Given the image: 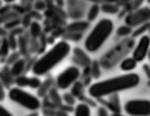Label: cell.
Instances as JSON below:
<instances>
[{"instance_id":"obj_7","label":"cell","mask_w":150,"mask_h":116,"mask_svg":"<svg viewBox=\"0 0 150 116\" xmlns=\"http://www.w3.org/2000/svg\"><path fill=\"white\" fill-rule=\"evenodd\" d=\"M150 21V7H141L134 9L125 17V24L129 27H141Z\"/></svg>"},{"instance_id":"obj_12","label":"cell","mask_w":150,"mask_h":116,"mask_svg":"<svg viewBox=\"0 0 150 116\" xmlns=\"http://www.w3.org/2000/svg\"><path fill=\"white\" fill-rule=\"evenodd\" d=\"M73 116H92V111H91V105L86 103H80L74 107L73 111Z\"/></svg>"},{"instance_id":"obj_32","label":"cell","mask_w":150,"mask_h":116,"mask_svg":"<svg viewBox=\"0 0 150 116\" xmlns=\"http://www.w3.org/2000/svg\"><path fill=\"white\" fill-rule=\"evenodd\" d=\"M121 1H124V3H126V1H130V0H121Z\"/></svg>"},{"instance_id":"obj_28","label":"cell","mask_w":150,"mask_h":116,"mask_svg":"<svg viewBox=\"0 0 150 116\" xmlns=\"http://www.w3.org/2000/svg\"><path fill=\"white\" fill-rule=\"evenodd\" d=\"M105 3H112V4H116L118 3V1H121V0H104Z\"/></svg>"},{"instance_id":"obj_33","label":"cell","mask_w":150,"mask_h":116,"mask_svg":"<svg viewBox=\"0 0 150 116\" xmlns=\"http://www.w3.org/2000/svg\"><path fill=\"white\" fill-rule=\"evenodd\" d=\"M149 35H150V21H149Z\"/></svg>"},{"instance_id":"obj_19","label":"cell","mask_w":150,"mask_h":116,"mask_svg":"<svg viewBox=\"0 0 150 116\" xmlns=\"http://www.w3.org/2000/svg\"><path fill=\"white\" fill-rule=\"evenodd\" d=\"M62 99H64V102L67 103V105H74V103H76V96L74 95H71V94H64V96H62Z\"/></svg>"},{"instance_id":"obj_11","label":"cell","mask_w":150,"mask_h":116,"mask_svg":"<svg viewBox=\"0 0 150 116\" xmlns=\"http://www.w3.org/2000/svg\"><path fill=\"white\" fill-rule=\"evenodd\" d=\"M89 28V21H82V20H77V21L71 23L68 27H67V31L73 34V32H84L85 29Z\"/></svg>"},{"instance_id":"obj_22","label":"cell","mask_w":150,"mask_h":116,"mask_svg":"<svg viewBox=\"0 0 150 116\" xmlns=\"http://www.w3.org/2000/svg\"><path fill=\"white\" fill-rule=\"evenodd\" d=\"M49 96H51V99H53L57 104H60V103H61V99H60V97H57L56 90H51V91H49Z\"/></svg>"},{"instance_id":"obj_27","label":"cell","mask_w":150,"mask_h":116,"mask_svg":"<svg viewBox=\"0 0 150 116\" xmlns=\"http://www.w3.org/2000/svg\"><path fill=\"white\" fill-rule=\"evenodd\" d=\"M1 95H0V100H3L4 99V96H6V94H4V84H1Z\"/></svg>"},{"instance_id":"obj_16","label":"cell","mask_w":150,"mask_h":116,"mask_svg":"<svg viewBox=\"0 0 150 116\" xmlns=\"http://www.w3.org/2000/svg\"><path fill=\"white\" fill-rule=\"evenodd\" d=\"M9 42L8 39H1V48H0V52H1V59H6V56H8L9 54Z\"/></svg>"},{"instance_id":"obj_29","label":"cell","mask_w":150,"mask_h":116,"mask_svg":"<svg viewBox=\"0 0 150 116\" xmlns=\"http://www.w3.org/2000/svg\"><path fill=\"white\" fill-rule=\"evenodd\" d=\"M28 116H39V112H37V111L36 112H32V113H29Z\"/></svg>"},{"instance_id":"obj_10","label":"cell","mask_w":150,"mask_h":116,"mask_svg":"<svg viewBox=\"0 0 150 116\" xmlns=\"http://www.w3.org/2000/svg\"><path fill=\"white\" fill-rule=\"evenodd\" d=\"M137 60L134 59L133 56L130 57H126V59H124L121 63H120V69L124 72H126V74H129V72H133L134 69L137 68Z\"/></svg>"},{"instance_id":"obj_14","label":"cell","mask_w":150,"mask_h":116,"mask_svg":"<svg viewBox=\"0 0 150 116\" xmlns=\"http://www.w3.org/2000/svg\"><path fill=\"white\" fill-rule=\"evenodd\" d=\"M118 6L117 4H112V3H105L101 6V11L105 12V14H109V15H113L118 12Z\"/></svg>"},{"instance_id":"obj_20","label":"cell","mask_w":150,"mask_h":116,"mask_svg":"<svg viewBox=\"0 0 150 116\" xmlns=\"http://www.w3.org/2000/svg\"><path fill=\"white\" fill-rule=\"evenodd\" d=\"M40 26H39V23H33L31 26V34H32V36L33 37H37L40 35Z\"/></svg>"},{"instance_id":"obj_17","label":"cell","mask_w":150,"mask_h":116,"mask_svg":"<svg viewBox=\"0 0 150 116\" xmlns=\"http://www.w3.org/2000/svg\"><path fill=\"white\" fill-rule=\"evenodd\" d=\"M133 34V28L132 27H129V26H121L118 29H117V35L118 36H127V35H132Z\"/></svg>"},{"instance_id":"obj_36","label":"cell","mask_w":150,"mask_h":116,"mask_svg":"<svg viewBox=\"0 0 150 116\" xmlns=\"http://www.w3.org/2000/svg\"><path fill=\"white\" fill-rule=\"evenodd\" d=\"M147 85H150V82H149V83H147Z\"/></svg>"},{"instance_id":"obj_15","label":"cell","mask_w":150,"mask_h":116,"mask_svg":"<svg viewBox=\"0 0 150 116\" xmlns=\"http://www.w3.org/2000/svg\"><path fill=\"white\" fill-rule=\"evenodd\" d=\"M100 11H101V7L98 4H93V6L89 8V12H88V21H92L94 20L97 16H98Z\"/></svg>"},{"instance_id":"obj_24","label":"cell","mask_w":150,"mask_h":116,"mask_svg":"<svg viewBox=\"0 0 150 116\" xmlns=\"http://www.w3.org/2000/svg\"><path fill=\"white\" fill-rule=\"evenodd\" d=\"M0 116H13V115H12V113L9 112L6 107H3V105H1V107H0Z\"/></svg>"},{"instance_id":"obj_4","label":"cell","mask_w":150,"mask_h":116,"mask_svg":"<svg viewBox=\"0 0 150 116\" xmlns=\"http://www.w3.org/2000/svg\"><path fill=\"white\" fill-rule=\"evenodd\" d=\"M8 97L11 102L19 104L20 107L25 108V110L31 111V112H36L41 107V102H40L39 96L31 94L24 88L20 87H12L8 91Z\"/></svg>"},{"instance_id":"obj_3","label":"cell","mask_w":150,"mask_h":116,"mask_svg":"<svg viewBox=\"0 0 150 116\" xmlns=\"http://www.w3.org/2000/svg\"><path fill=\"white\" fill-rule=\"evenodd\" d=\"M113 31H114V23L112 19L102 17L101 20H98L92 28V31L88 34V36L85 37L84 47L86 49V52H89V54L97 52L106 43V40L110 37Z\"/></svg>"},{"instance_id":"obj_26","label":"cell","mask_w":150,"mask_h":116,"mask_svg":"<svg viewBox=\"0 0 150 116\" xmlns=\"http://www.w3.org/2000/svg\"><path fill=\"white\" fill-rule=\"evenodd\" d=\"M17 60H20V59H19V54H17V52H16V54H13L12 56H9V57H8V63H11V64L16 63Z\"/></svg>"},{"instance_id":"obj_8","label":"cell","mask_w":150,"mask_h":116,"mask_svg":"<svg viewBox=\"0 0 150 116\" xmlns=\"http://www.w3.org/2000/svg\"><path fill=\"white\" fill-rule=\"evenodd\" d=\"M149 52H150V35H144V36H141L138 39L133 52H132V56L138 63H141L149 56Z\"/></svg>"},{"instance_id":"obj_34","label":"cell","mask_w":150,"mask_h":116,"mask_svg":"<svg viewBox=\"0 0 150 116\" xmlns=\"http://www.w3.org/2000/svg\"><path fill=\"white\" fill-rule=\"evenodd\" d=\"M147 57H149V62H150V52H149V56H147Z\"/></svg>"},{"instance_id":"obj_1","label":"cell","mask_w":150,"mask_h":116,"mask_svg":"<svg viewBox=\"0 0 150 116\" xmlns=\"http://www.w3.org/2000/svg\"><path fill=\"white\" fill-rule=\"evenodd\" d=\"M141 83V77L138 74H122L118 76H113L105 80H98V82L91 84L88 88V95L92 99H102L105 96H112L122 91H127L132 88L138 87Z\"/></svg>"},{"instance_id":"obj_30","label":"cell","mask_w":150,"mask_h":116,"mask_svg":"<svg viewBox=\"0 0 150 116\" xmlns=\"http://www.w3.org/2000/svg\"><path fill=\"white\" fill-rule=\"evenodd\" d=\"M110 116H124V115H122L121 112H117V113H112Z\"/></svg>"},{"instance_id":"obj_2","label":"cell","mask_w":150,"mask_h":116,"mask_svg":"<svg viewBox=\"0 0 150 116\" xmlns=\"http://www.w3.org/2000/svg\"><path fill=\"white\" fill-rule=\"evenodd\" d=\"M72 48L67 40H60L45 51L32 65V74L35 76H42L51 72L71 54Z\"/></svg>"},{"instance_id":"obj_5","label":"cell","mask_w":150,"mask_h":116,"mask_svg":"<svg viewBox=\"0 0 150 116\" xmlns=\"http://www.w3.org/2000/svg\"><path fill=\"white\" fill-rule=\"evenodd\" d=\"M81 71L76 65H71V67L65 68L62 72H60L56 77V85L59 90H68V88L73 87L80 79Z\"/></svg>"},{"instance_id":"obj_6","label":"cell","mask_w":150,"mask_h":116,"mask_svg":"<svg viewBox=\"0 0 150 116\" xmlns=\"http://www.w3.org/2000/svg\"><path fill=\"white\" fill-rule=\"evenodd\" d=\"M124 111L127 116H150V100L130 99L125 103Z\"/></svg>"},{"instance_id":"obj_13","label":"cell","mask_w":150,"mask_h":116,"mask_svg":"<svg viewBox=\"0 0 150 116\" xmlns=\"http://www.w3.org/2000/svg\"><path fill=\"white\" fill-rule=\"evenodd\" d=\"M24 68H25V62H24L23 59L17 60L16 63H13L12 64V68H11V75L12 76H21V74L24 72Z\"/></svg>"},{"instance_id":"obj_25","label":"cell","mask_w":150,"mask_h":116,"mask_svg":"<svg viewBox=\"0 0 150 116\" xmlns=\"http://www.w3.org/2000/svg\"><path fill=\"white\" fill-rule=\"evenodd\" d=\"M97 112H98V116H109L108 108H105V107H100Z\"/></svg>"},{"instance_id":"obj_21","label":"cell","mask_w":150,"mask_h":116,"mask_svg":"<svg viewBox=\"0 0 150 116\" xmlns=\"http://www.w3.org/2000/svg\"><path fill=\"white\" fill-rule=\"evenodd\" d=\"M92 74H93V77H98L100 76L98 63L97 62H93V64H92Z\"/></svg>"},{"instance_id":"obj_31","label":"cell","mask_w":150,"mask_h":116,"mask_svg":"<svg viewBox=\"0 0 150 116\" xmlns=\"http://www.w3.org/2000/svg\"><path fill=\"white\" fill-rule=\"evenodd\" d=\"M3 1H6V3H13L15 0H3Z\"/></svg>"},{"instance_id":"obj_18","label":"cell","mask_w":150,"mask_h":116,"mask_svg":"<svg viewBox=\"0 0 150 116\" xmlns=\"http://www.w3.org/2000/svg\"><path fill=\"white\" fill-rule=\"evenodd\" d=\"M145 31H149V23H146V24H144V26L141 27H137V31H133V34H132V36L133 37H137V36H144V32Z\"/></svg>"},{"instance_id":"obj_9","label":"cell","mask_w":150,"mask_h":116,"mask_svg":"<svg viewBox=\"0 0 150 116\" xmlns=\"http://www.w3.org/2000/svg\"><path fill=\"white\" fill-rule=\"evenodd\" d=\"M15 84L16 87H20V88H32V90H39L41 87V80L39 79V76H19L15 79Z\"/></svg>"},{"instance_id":"obj_35","label":"cell","mask_w":150,"mask_h":116,"mask_svg":"<svg viewBox=\"0 0 150 116\" xmlns=\"http://www.w3.org/2000/svg\"><path fill=\"white\" fill-rule=\"evenodd\" d=\"M146 1H147V3H149V4H150V0H146Z\"/></svg>"},{"instance_id":"obj_23","label":"cell","mask_w":150,"mask_h":116,"mask_svg":"<svg viewBox=\"0 0 150 116\" xmlns=\"http://www.w3.org/2000/svg\"><path fill=\"white\" fill-rule=\"evenodd\" d=\"M142 71L145 72V76H146L147 80L150 82V64H144L142 65Z\"/></svg>"}]
</instances>
